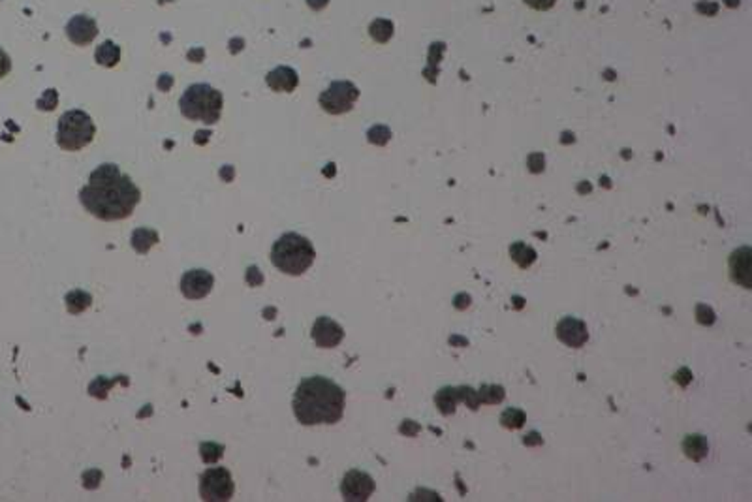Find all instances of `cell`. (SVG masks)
I'll use <instances>...</instances> for the list:
<instances>
[{
    "mask_svg": "<svg viewBox=\"0 0 752 502\" xmlns=\"http://www.w3.org/2000/svg\"><path fill=\"white\" fill-rule=\"evenodd\" d=\"M222 104H224L222 92L207 83H196L183 92L179 107L185 119L201 120L211 127L214 122H219Z\"/></svg>",
    "mask_w": 752,
    "mask_h": 502,
    "instance_id": "obj_4",
    "label": "cell"
},
{
    "mask_svg": "<svg viewBox=\"0 0 752 502\" xmlns=\"http://www.w3.org/2000/svg\"><path fill=\"white\" fill-rule=\"evenodd\" d=\"M10 70H12V61L8 57L6 51L0 47V79L4 78Z\"/></svg>",
    "mask_w": 752,
    "mask_h": 502,
    "instance_id": "obj_31",
    "label": "cell"
},
{
    "mask_svg": "<svg viewBox=\"0 0 752 502\" xmlns=\"http://www.w3.org/2000/svg\"><path fill=\"white\" fill-rule=\"evenodd\" d=\"M369 32L376 42L384 43V42H388V40L391 38V34H393V25H391V21H388V19H376V21L371 23Z\"/></svg>",
    "mask_w": 752,
    "mask_h": 502,
    "instance_id": "obj_22",
    "label": "cell"
},
{
    "mask_svg": "<svg viewBox=\"0 0 752 502\" xmlns=\"http://www.w3.org/2000/svg\"><path fill=\"white\" fill-rule=\"evenodd\" d=\"M265 81H267L271 91L291 92L296 91V87L299 85V76L298 72L290 68V66H277L275 70H271L265 76Z\"/></svg>",
    "mask_w": 752,
    "mask_h": 502,
    "instance_id": "obj_13",
    "label": "cell"
},
{
    "mask_svg": "<svg viewBox=\"0 0 752 502\" xmlns=\"http://www.w3.org/2000/svg\"><path fill=\"white\" fill-rule=\"evenodd\" d=\"M557 337L570 348H582L589 340V331L587 325L579 318L566 316L562 318L557 325Z\"/></svg>",
    "mask_w": 752,
    "mask_h": 502,
    "instance_id": "obj_12",
    "label": "cell"
},
{
    "mask_svg": "<svg viewBox=\"0 0 752 502\" xmlns=\"http://www.w3.org/2000/svg\"><path fill=\"white\" fill-rule=\"evenodd\" d=\"M247 283L250 286H262L263 284V275L260 273L258 265H252V268L247 269Z\"/></svg>",
    "mask_w": 752,
    "mask_h": 502,
    "instance_id": "obj_30",
    "label": "cell"
},
{
    "mask_svg": "<svg viewBox=\"0 0 752 502\" xmlns=\"http://www.w3.org/2000/svg\"><path fill=\"white\" fill-rule=\"evenodd\" d=\"M459 393H461L463 403L469 404L472 411H476V408H478V404H480V397H478V393H476L474 389H472V388H459Z\"/></svg>",
    "mask_w": 752,
    "mask_h": 502,
    "instance_id": "obj_29",
    "label": "cell"
},
{
    "mask_svg": "<svg viewBox=\"0 0 752 502\" xmlns=\"http://www.w3.org/2000/svg\"><path fill=\"white\" fill-rule=\"evenodd\" d=\"M241 45H245V42H243L241 38H237V40H232V42H230V51H232V53H239V51L243 50Z\"/></svg>",
    "mask_w": 752,
    "mask_h": 502,
    "instance_id": "obj_37",
    "label": "cell"
},
{
    "mask_svg": "<svg viewBox=\"0 0 752 502\" xmlns=\"http://www.w3.org/2000/svg\"><path fill=\"white\" fill-rule=\"evenodd\" d=\"M510 256L513 262L518 263L519 268H529L533 265L534 260H536V252H534L533 247H529L525 243H513L510 247Z\"/></svg>",
    "mask_w": 752,
    "mask_h": 502,
    "instance_id": "obj_21",
    "label": "cell"
},
{
    "mask_svg": "<svg viewBox=\"0 0 752 502\" xmlns=\"http://www.w3.org/2000/svg\"><path fill=\"white\" fill-rule=\"evenodd\" d=\"M311 337L316 342V347L320 348H335L339 347L344 339V329L341 325L337 324L335 320L327 318V316H320L316 318L313 325V331H311Z\"/></svg>",
    "mask_w": 752,
    "mask_h": 502,
    "instance_id": "obj_10",
    "label": "cell"
},
{
    "mask_svg": "<svg viewBox=\"0 0 752 502\" xmlns=\"http://www.w3.org/2000/svg\"><path fill=\"white\" fill-rule=\"evenodd\" d=\"M213 284V273L206 269H190L181 279V292L186 299H203L211 294Z\"/></svg>",
    "mask_w": 752,
    "mask_h": 502,
    "instance_id": "obj_9",
    "label": "cell"
},
{
    "mask_svg": "<svg viewBox=\"0 0 752 502\" xmlns=\"http://www.w3.org/2000/svg\"><path fill=\"white\" fill-rule=\"evenodd\" d=\"M100 481H102V472L98 468H91V470L83 472V485L87 489H96Z\"/></svg>",
    "mask_w": 752,
    "mask_h": 502,
    "instance_id": "obj_28",
    "label": "cell"
},
{
    "mask_svg": "<svg viewBox=\"0 0 752 502\" xmlns=\"http://www.w3.org/2000/svg\"><path fill=\"white\" fill-rule=\"evenodd\" d=\"M329 0H307V4L313 8V10H322V8L327 6Z\"/></svg>",
    "mask_w": 752,
    "mask_h": 502,
    "instance_id": "obj_36",
    "label": "cell"
},
{
    "mask_svg": "<svg viewBox=\"0 0 752 502\" xmlns=\"http://www.w3.org/2000/svg\"><path fill=\"white\" fill-rule=\"evenodd\" d=\"M64 301H66V309L70 314H81L93 305V296L85 290H71L66 294Z\"/></svg>",
    "mask_w": 752,
    "mask_h": 502,
    "instance_id": "obj_18",
    "label": "cell"
},
{
    "mask_svg": "<svg viewBox=\"0 0 752 502\" xmlns=\"http://www.w3.org/2000/svg\"><path fill=\"white\" fill-rule=\"evenodd\" d=\"M224 455V446L214 442H203L199 444V457L203 463H217Z\"/></svg>",
    "mask_w": 752,
    "mask_h": 502,
    "instance_id": "obj_23",
    "label": "cell"
},
{
    "mask_svg": "<svg viewBox=\"0 0 752 502\" xmlns=\"http://www.w3.org/2000/svg\"><path fill=\"white\" fill-rule=\"evenodd\" d=\"M157 85H158V89H160V91H162V92H168V91H170V89H171V87H173V78H171L170 74H162V76H160V78H158Z\"/></svg>",
    "mask_w": 752,
    "mask_h": 502,
    "instance_id": "obj_33",
    "label": "cell"
},
{
    "mask_svg": "<svg viewBox=\"0 0 752 502\" xmlns=\"http://www.w3.org/2000/svg\"><path fill=\"white\" fill-rule=\"evenodd\" d=\"M94 58H96V63L102 64V66H106V68H113L115 64L121 61V47H119L115 42H111V40H106V42L100 43L98 45V50H96V53H94Z\"/></svg>",
    "mask_w": 752,
    "mask_h": 502,
    "instance_id": "obj_17",
    "label": "cell"
},
{
    "mask_svg": "<svg viewBox=\"0 0 752 502\" xmlns=\"http://www.w3.org/2000/svg\"><path fill=\"white\" fill-rule=\"evenodd\" d=\"M500 424L506 429H519V427H523V424H525V412L519 411V408H508L502 414V417H500Z\"/></svg>",
    "mask_w": 752,
    "mask_h": 502,
    "instance_id": "obj_24",
    "label": "cell"
},
{
    "mask_svg": "<svg viewBox=\"0 0 752 502\" xmlns=\"http://www.w3.org/2000/svg\"><path fill=\"white\" fill-rule=\"evenodd\" d=\"M683 450H685V453H687V457H690V459H694V461H700L707 455L709 446H707V440L703 439L702 435H690V437L685 439Z\"/></svg>",
    "mask_w": 752,
    "mask_h": 502,
    "instance_id": "obj_19",
    "label": "cell"
},
{
    "mask_svg": "<svg viewBox=\"0 0 752 502\" xmlns=\"http://www.w3.org/2000/svg\"><path fill=\"white\" fill-rule=\"evenodd\" d=\"M117 382H121L122 386H128L126 376H115V378H107V376H98V378H96V380H93V382H91V386H89V393H91L93 397H96V399H106L109 388H111V386H115Z\"/></svg>",
    "mask_w": 752,
    "mask_h": 502,
    "instance_id": "obj_20",
    "label": "cell"
},
{
    "mask_svg": "<svg viewBox=\"0 0 752 502\" xmlns=\"http://www.w3.org/2000/svg\"><path fill=\"white\" fill-rule=\"evenodd\" d=\"M220 177L224 179L226 183H230V181L235 177V168H232V166H224V168L220 170Z\"/></svg>",
    "mask_w": 752,
    "mask_h": 502,
    "instance_id": "obj_35",
    "label": "cell"
},
{
    "mask_svg": "<svg viewBox=\"0 0 752 502\" xmlns=\"http://www.w3.org/2000/svg\"><path fill=\"white\" fill-rule=\"evenodd\" d=\"M346 393L326 376H311L299 384L291 408L301 425H331L341 422Z\"/></svg>",
    "mask_w": 752,
    "mask_h": 502,
    "instance_id": "obj_2",
    "label": "cell"
},
{
    "mask_svg": "<svg viewBox=\"0 0 752 502\" xmlns=\"http://www.w3.org/2000/svg\"><path fill=\"white\" fill-rule=\"evenodd\" d=\"M316 258L313 243L299 234L280 235L271 248V262L284 275H303Z\"/></svg>",
    "mask_w": 752,
    "mask_h": 502,
    "instance_id": "obj_3",
    "label": "cell"
},
{
    "mask_svg": "<svg viewBox=\"0 0 752 502\" xmlns=\"http://www.w3.org/2000/svg\"><path fill=\"white\" fill-rule=\"evenodd\" d=\"M66 36L76 45H89L98 36V25L89 15H74L66 23Z\"/></svg>",
    "mask_w": 752,
    "mask_h": 502,
    "instance_id": "obj_11",
    "label": "cell"
},
{
    "mask_svg": "<svg viewBox=\"0 0 752 502\" xmlns=\"http://www.w3.org/2000/svg\"><path fill=\"white\" fill-rule=\"evenodd\" d=\"M525 2L529 6L536 8V10H549L557 0H525Z\"/></svg>",
    "mask_w": 752,
    "mask_h": 502,
    "instance_id": "obj_34",
    "label": "cell"
},
{
    "mask_svg": "<svg viewBox=\"0 0 752 502\" xmlns=\"http://www.w3.org/2000/svg\"><path fill=\"white\" fill-rule=\"evenodd\" d=\"M375 480L363 470H348L341 483V493L344 501L363 502L375 493Z\"/></svg>",
    "mask_w": 752,
    "mask_h": 502,
    "instance_id": "obj_8",
    "label": "cell"
},
{
    "mask_svg": "<svg viewBox=\"0 0 752 502\" xmlns=\"http://www.w3.org/2000/svg\"><path fill=\"white\" fill-rule=\"evenodd\" d=\"M360 98V91L350 81H333L326 91L320 94V106L327 113L341 115L354 107L355 100Z\"/></svg>",
    "mask_w": 752,
    "mask_h": 502,
    "instance_id": "obj_7",
    "label": "cell"
},
{
    "mask_svg": "<svg viewBox=\"0 0 752 502\" xmlns=\"http://www.w3.org/2000/svg\"><path fill=\"white\" fill-rule=\"evenodd\" d=\"M142 190L132 179L121 173L115 164H102L91 173L89 183L79 190V201L100 220H122L134 212Z\"/></svg>",
    "mask_w": 752,
    "mask_h": 502,
    "instance_id": "obj_1",
    "label": "cell"
},
{
    "mask_svg": "<svg viewBox=\"0 0 752 502\" xmlns=\"http://www.w3.org/2000/svg\"><path fill=\"white\" fill-rule=\"evenodd\" d=\"M478 397H480V401H483V403H500L504 399V388H500V386H482Z\"/></svg>",
    "mask_w": 752,
    "mask_h": 502,
    "instance_id": "obj_25",
    "label": "cell"
},
{
    "mask_svg": "<svg viewBox=\"0 0 752 502\" xmlns=\"http://www.w3.org/2000/svg\"><path fill=\"white\" fill-rule=\"evenodd\" d=\"M160 241V235H158L157 230L153 228H137L134 230V234L130 237V245L134 248L137 254H147L151 248L157 245Z\"/></svg>",
    "mask_w": 752,
    "mask_h": 502,
    "instance_id": "obj_15",
    "label": "cell"
},
{
    "mask_svg": "<svg viewBox=\"0 0 752 502\" xmlns=\"http://www.w3.org/2000/svg\"><path fill=\"white\" fill-rule=\"evenodd\" d=\"M367 138H369V142L375 143V145H386V143L390 142L391 132L388 127H384V124H376V127L371 128Z\"/></svg>",
    "mask_w": 752,
    "mask_h": 502,
    "instance_id": "obj_27",
    "label": "cell"
},
{
    "mask_svg": "<svg viewBox=\"0 0 752 502\" xmlns=\"http://www.w3.org/2000/svg\"><path fill=\"white\" fill-rule=\"evenodd\" d=\"M731 279L738 284H743L745 288H751V248H739L731 254L730 260Z\"/></svg>",
    "mask_w": 752,
    "mask_h": 502,
    "instance_id": "obj_14",
    "label": "cell"
},
{
    "mask_svg": "<svg viewBox=\"0 0 752 502\" xmlns=\"http://www.w3.org/2000/svg\"><path fill=\"white\" fill-rule=\"evenodd\" d=\"M96 128L91 115L83 109H70L58 119L57 143L64 151H79L93 142Z\"/></svg>",
    "mask_w": 752,
    "mask_h": 502,
    "instance_id": "obj_5",
    "label": "cell"
},
{
    "mask_svg": "<svg viewBox=\"0 0 752 502\" xmlns=\"http://www.w3.org/2000/svg\"><path fill=\"white\" fill-rule=\"evenodd\" d=\"M58 104V92L57 89H47L43 92V96L38 102H36V107L42 109V111H53Z\"/></svg>",
    "mask_w": 752,
    "mask_h": 502,
    "instance_id": "obj_26",
    "label": "cell"
},
{
    "mask_svg": "<svg viewBox=\"0 0 752 502\" xmlns=\"http://www.w3.org/2000/svg\"><path fill=\"white\" fill-rule=\"evenodd\" d=\"M235 493V483L230 470L224 467L207 468L199 476V496L206 502H226Z\"/></svg>",
    "mask_w": 752,
    "mask_h": 502,
    "instance_id": "obj_6",
    "label": "cell"
},
{
    "mask_svg": "<svg viewBox=\"0 0 752 502\" xmlns=\"http://www.w3.org/2000/svg\"><path fill=\"white\" fill-rule=\"evenodd\" d=\"M209 135H211V132H196V143L201 145V143L209 140Z\"/></svg>",
    "mask_w": 752,
    "mask_h": 502,
    "instance_id": "obj_38",
    "label": "cell"
},
{
    "mask_svg": "<svg viewBox=\"0 0 752 502\" xmlns=\"http://www.w3.org/2000/svg\"><path fill=\"white\" fill-rule=\"evenodd\" d=\"M461 401V393H459V388H442L434 397V403H436V408H439L444 416H450L454 414L455 406Z\"/></svg>",
    "mask_w": 752,
    "mask_h": 502,
    "instance_id": "obj_16",
    "label": "cell"
},
{
    "mask_svg": "<svg viewBox=\"0 0 752 502\" xmlns=\"http://www.w3.org/2000/svg\"><path fill=\"white\" fill-rule=\"evenodd\" d=\"M186 57H188L190 63H201L203 57H206V50H203V47H192V50L186 53Z\"/></svg>",
    "mask_w": 752,
    "mask_h": 502,
    "instance_id": "obj_32",
    "label": "cell"
}]
</instances>
